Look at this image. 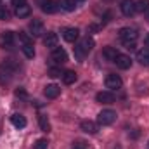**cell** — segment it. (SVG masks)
I'll use <instances>...</instances> for the list:
<instances>
[{
	"instance_id": "obj_27",
	"label": "cell",
	"mask_w": 149,
	"mask_h": 149,
	"mask_svg": "<svg viewBox=\"0 0 149 149\" xmlns=\"http://www.w3.org/2000/svg\"><path fill=\"white\" fill-rule=\"evenodd\" d=\"M47 148H49L47 139H38L37 142H35V149H47Z\"/></svg>"
},
{
	"instance_id": "obj_35",
	"label": "cell",
	"mask_w": 149,
	"mask_h": 149,
	"mask_svg": "<svg viewBox=\"0 0 149 149\" xmlns=\"http://www.w3.org/2000/svg\"><path fill=\"white\" fill-rule=\"evenodd\" d=\"M74 2H85V0H74Z\"/></svg>"
},
{
	"instance_id": "obj_6",
	"label": "cell",
	"mask_w": 149,
	"mask_h": 149,
	"mask_svg": "<svg viewBox=\"0 0 149 149\" xmlns=\"http://www.w3.org/2000/svg\"><path fill=\"white\" fill-rule=\"evenodd\" d=\"M80 128H81L85 134H90V135H94V134L99 132V125H97L95 121H92V120H83V121L80 123Z\"/></svg>"
},
{
	"instance_id": "obj_34",
	"label": "cell",
	"mask_w": 149,
	"mask_h": 149,
	"mask_svg": "<svg viewBox=\"0 0 149 149\" xmlns=\"http://www.w3.org/2000/svg\"><path fill=\"white\" fill-rule=\"evenodd\" d=\"M144 43H146V45H148V47H149V33H148V35H146V38H144Z\"/></svg>"
},
{
	"instance_id": "obj_29",
	"label": "cell",
	"mask_w": 149,
	"mask_h": 149,
	"mask_svg": "<svg viewBox=\"0 0 149 149\" xmlns=\"http://www.w3.org/2000/svg\"><path fill=\"white\" fill-rule=\"evenodd\" d=\"M0 21H9V10L5 7H0Z\"/></svg>"
},
{
	"instance_id": "obj_10",
	"label": "cell",
	"mask_w": 149,
	"mask_h": 149,
	"mask_svg": "<svg viewBox=\"0 0 149 149\" xmlns=\"http://www.w3.org/2000/svg\"><path fill=\"white\" fill-rule=\"evenodd\" d=\"M30 31H31V37H40L45 33V28H43V23L40 19H33L30 23Z\"/></svg>"
},
{
	"instance_id": "obj_23",
	"label": "cell",
	"mask_w": 149,
	"mask_h": 149,
	"mask_svg": "<svg viewBox=\"0 0 149 149\" xmlns=\"http://www.w3.org/2000/svg\"><path fill=\"white\" fill-rule=\"evenodd\" d=\"M148 10H149V0H137L135 12H148Z\"/></svg>"
},
{
	"instance_id": "obj_31",
	"label": "cell",
	"mask_w": 149,
	"mask_h": 149,
	"mask_svg": "<svg viewBox=\"0 0 149 149\" xmlns=\"http://www.w3.org/2000/svg\"><path fill=\"white\" fill-rule=\"evenodd\" d=\"M97 30H99L97 24H90V26H88V31H90V33H92V31H97Z\"/></svg>"
},
{
	"instance_id": "obj_5",
	"label": "cell",
	"mask_w": 149,
	"mask_h": 149,
	"mask_svg": "<svg viewBox=\"0 0 149 149\" xmlns=\"http://www.w3.org/2000/svg\"><path fill=\"white\" fill-rule=\"evenodd\" d=\"M121 85H123V81H121V78L118 74L111 73L106 76V87L109 90H118V88H121Z\"/></svg>"
},
{
	"instance_id": "obj_16",
	"label": "cell",
	"mask_w": 149,
	"mask_h": 149,
	"mask_svg": "<svg viewBox=\"0 0 149 149\" xmlns=\"http://www.w3.org/2000/svg\"><path fill=\"white\" fill-rule=\"evenodd\" d=\"M10 123H12L16 128H24V127H26V118H24L23 114H19V113H14V114L10 116Z\"/></svg>"
},
{
	"instance_id": "obj_26",
	"label": "cell",
	"mask_w": 149,
	"mask_h": 149,
	"mask_svg": "<svg viewBox=\"0 0 149 149\" xmlns=\"http://www.w3.org/2000/svg\"><path fill=\"white\" fill-rule=\"evenodd\" d=\"M19 40L23 42V45H33V37L28 35V33H24V31L19 33Z\"/></svg>"
},
{
	"instance_id": "obj_32",
	"label": "cell",
	"mask_w": 149,
	"mask_h": 149,
	"mask_svg": "<svg viewBox=\"0 0 149 149\" xmlns=\"http://www.w3.org/2000/svg\"><path fill=\"white\" fill-rule=\"evenodd\" d=\"M125 47H127L128 50H135V43H125Z\"/></svg>"
},
{
	"instance_id": "obj_14",
	"label": "cell",
	"mask_w": 149,
	"mask_h": 149,
	"mask_svg": "<svg viewBox=\"0 0 149 149\" xmlns=\"http://www.w3.org/2000/svg\"><path fill=\"white\" fill-rule=\"evenodd\" d=\"M78 37H80V30H78V28H66V30L63 31V38H64L66 42L74 43V42L78 40Z\"/></svg>"
},
{
	"instance_id": "obj_20",
	"label": "cell",
	"mask_w": 149,
	"mask_h": 149,
	"mask_svg": "<svg viewBox=\"0 0 149 149\" xmlns=\"http://www.w3.org/2000/svg\"><path fill=\"white\" fill-rule=\"evenodd\" d=\"M137 61L144 66H149V49H142L137 52Z\"/></svg>"
},
{
	"instance_id": "obj_17",
	"label": "cell",
	"mask_w": 149,
	"mask_h": 149,
	"mask_svg": "<svg viewBox=\"0 0 149 149\" xmlns=\"http://www.w3.org/2000/svg\"><path fill=\"white\" fill-rule=\"evenodd\" d=\"M14 43V33L12 31H3L0 35V45L5 49V47H10Z\"/></svg>"
},
{
	"instance_id": "obj_18",
	"label": "cell",
	"mask_w": 149,
	"mask_h": 149,
	"mask_svg": "<svg viewBox=\"0 0 149 149\" xmlns=\"http://www.w3.org/2000/svg\"><path fill=\"white\" fill-rule=\"evenodd\" d=\"M30 14H31V7L28 3H21V5L16 7V16L17 17H28Z\"/></svg>"
},
{
	"instance_id": "obj_25",
	"label": "cell",
	"mask_w": 149,
	"mask_h": 149,
	"mask_svg": "<svg viewBox=\"0 0 149 149\" xmlns=\"http://www.w3.org/2000/svg\"><path fill=\"white\" fill-rule=\"evenodd\" d=\"M21 50H23V54H24L28 59H33V57H35V49H33V45H23Z\"/></svg>"
},
{
	"instance_id": "obj_19",
	"label": "cell",
	"mask_w": 149,
	"mask_h": 149,
	"mask_svg": "<svg viewBox=\"0 0 149 149\" xmlns=\"http://www.w3.org/2000/svg\"><path fill=\"white\" fill-rule=\"evenodd\" d=\"M118 54H120V52H118L114 47H106V49L102 50V56H104L108 61H113V63H114V59L118 57Z\"/></svg>"
},
{
	"instance_id": "obj_11",
	"label": "cell",
	"mask_w": 149,
	"mask_h": 149,
	"mask_svg": "<svg viewBox=\"0 0 149 149\" xmlns=\"http://www.w3.org/2000/svg\"><path fill=\"white\" fill-rule=\"evenodd\" d=\"M52 59H54L57 64H63V63H66V61H68V54H66V50H64V49L56 47V49H52Z\"/></svg>"
},
{
	"instance_id": "obj_1",
	"label": "cell",
	"mask_w": 149,
	"mask_h": 149,
	"mask_svg": "<svg viewBox=\"0 0 149 149\" xmlns=\"http://www.w3.org/2000/svg\"><path fill=\"white\" fill-rule=\"evenodd\" d=\"M92 49H94V38H90V37L83 38L80 43L74 45V57H76L78 61H83L85 56H87Z\"/></svg>"
},
{
	"instance_id": "obj_8",
	"label": "cell",
	"mask_w": 149,
	"mask_h": 149,
	"mask_svg": "<svg viewBox=\"0 0 149 149\" xmlns=\"http://www.w3.org/2000/svg\"><path fill=\"white\" fill-rule=\"evenodd\" d=\"M114 63H116V66L120 70H128L132 66V57L127 56V54H118V57L114 59Z\"/></svg>"
},
{
	"instance_id": "obj_9",
	"label": "cell",
	"mask_w": 149,
	"mask_h": 149,
	"mask_svg": "<svg viewBox=\"0 0 149 149\" xmlns=\"http://www.w3.org/2000/svg\"><path fill=\"white\" fill-rule=\"evenodd\" d=\"M95 99L101 104H113L114 102V94H113L111 90H102V92H99L95 95Z\"/></svg>"
},
{
	"instance_id": "obj_37",
	"label": "cell",
	"mask_w": 149,
	"mask_h": 149,
	"mask_svg": "<svg viewBox=\"0 0 149 149\" xmlns=\"http://www.w3.org/2000/svg\"><path fill=\"white\" fill-rule=\"evenodd\" d=\"M74 149H83V148H74Z\"/></svg>"
},
{
	"instance_id": "obj_28",
	"label": "cell",
	"mask_w": 149,
	"mask_h": 149,
	"mask_svg": "<svg viewBox=\"0 0 149 149\" xmlns=\"http://www.w3.org/2000/svg\"><path fill=\"white\" fill-rule=\"evenodd\" d=\"M49 76H52V78H57V76H63V71H61L59 68H50V70H49Z\"/></svg>"
},
{
	"instance_id": "obj_36",
	"label": "cell",
	"mask_w": 149,
	"mask_h": 149,
	"mask_svg": "<svg viewBox=\"0 0 149 149\" xmlns=\"http://www.w3.org/2000/svg\"><path fill=\"white\" fill-rule=\"evenodd\" d=\"M148 21H149V10H148Z\"/></svg>"
},
{
	"instance_id": "obj_15",
	"label": "cell",
	"mask_w": 149,
	"mask_h": 149,
	"mask_svg": "<svg viewBox=\"0 0 149 149\" xmlns=\"http://www.w3.org/2000/svg\"><path fill=\"white\" fill-rule=\"evenodd\" d=\"M57 42H59V37H57L56 33H52V31H49V33L43 37V43H45V47H49V49H56V47H57Z\"/></svg>"
},
{
	"instance_id": "obj_3",
	"label": "cell",
	"mask_w": 149,
	"mask_h": 149,
	"mask_svg": "<svg viewBox=\"0 0 149 149\" xmlns=\"http://www.w3.org/2000/svg\"><path fill=\"white\" fill-rule=\"evenodd\" d=\"M114 120H116V111H113V109H102L97 114V123L102 127H108V125L114 123Z\"/></svg>"
},
{
	"instance_id": "obj_12",
	"label": "cell",
	"mask_w": 149,
	"mask_h": 149,
	"mask_svg": "<svg viewBox=\"0 0 149 149\" xmlns=\"http://www.w3.org/2000/svg\"><path fill=\"white\" fill-rule=\"evenodd\" d=\"M43 94H45L47 99H56V97H59V94H61V87H57L56 83H50V85H47V87L43 88Z\"/></svg>"
},
{
	"instance_id": "obj_13",
	"label": "cell",
	"mask_w": 149,
	"mask_h": 149,
	"mask_svg": "<svg viewBox=\"0 0 149 149\" xmlns=\"http://www.w3.org/2000/svg\"><path fill=\"white\" fill-rule=\"evenodd\" d=\"M120 9H121L123 16H134L135 14V2L134 0H123Z\"/></svg>"
},
{
	"instance_id": "obj_24",
	"label": "cell",
	"mask_w": 149,
	"mask_h": 149,
	"mask_svg": "<svg viewBox=\"0 0 149 149\" xmlns=\"http://www.w3.org/2000/svg\"><path fill=\"white\" fill-rule=\"evenodd\" d=\"M59 5H61V9H64V10H68V12H71L74 10V0H59Z\"/></svg>"
},
{
	"instance_id": "obj_38",
	"label": "cell",
	"mask_w": 149,
	"mask_h": 149,
	"mask_svg": "<svg viewBox=\"0 0 149 149\" xmlns=\"http://www.w3.org/2000/svg\"><path fill=\"white\" fill-rule=\"evenodd\" d=\"M148 149H149V144H148Z\"/></svg>"
},
{
	"instance_id": "obj_33",
	"label": "cell",
	"mask_w": 149,
	"mask_h": 149,
	"mask_svg": "<svg viewBox=\"0 0 149 149\" xmlns=\"http://www.w3.org/2000/svg\"><path fill=\"white\" fill-rule=\"evenodd\" d=\"M14 2V5L17 7V5H21V3H26V0H12Z\"/></svg>"
},
{
	"instance_id": "obj_4",
	"label": "cell",
	"mask_w": 149,
	"mask_h": 149,
	"mask_svg": "<svg viewBox=\"0 0 149 149\" xmlns=\"http://www.w3.org/2000/svg\"><path fill=\"white\" fill-rule=\"evenodd\" d=\"M118 37L121 38L125 43H134L137 40V37H139V33H137L135 28H121L120 33H118Z\"/></svg>"
},
{
	"instance_id": "obj_22",
	"label": "cell",
	"mask_w": 149,
	"mask_h": 149,
	"mask_svg": "<svg viewBox=\"0 0 149 149\" xmlns=\"http://www.w3.org/2000/svg\"><path fill=\"white\" fill-rule=\"evenodd\" d=\"M63 81H64L66 85H71V83H74V81H76V73H74V71H71V70L64 71V73H63Z\"/></svg>"
},
{
	"instance_id": "obj_7",
	"label": "cell",
	"mask_w": 149,
	"mask_h": 149,
	"mask_svg": "<svg viewBox=\"0 0 149 149\" xmlns=\"http://www.w3.org/2000/svg\"><path fill=\"white\" fill-rule=\"evenodd\" d=\"M59 2H56V0H43L42 2V10L45 12V14H56L57 10H59Z\"/></svg>"
},
{
	"instance_id": "obj_2",
	"label": "cell",
	"mask_w": 149,
	"mask_h": 149,
	"mask_svg": "<svg viewBox=\"0 0 149 149\" xmlns=\"http://www.w3.org/2000/svg\"><path fill=\"white\" fill-rule=\"evenodd\" d=\"M14 76V66L10 63H3L0 64V83L2 85H7Z\"/></svg>"
},
{
	"instance_id": "obj_30",
	"label": "cell",
	"mask_w": 149,
	"mask_h": 149,
	"mask_svg": "<svg viewBox=\"0 0 149 149\" xmlns=\"http://www.w3.org/2000/svg\"><path fill=\"white\" fill-rule=\"evenodd\" d=\"M14 94H16V97H26V95H28V94H26V90H24V88H21V87H19Z\"/></svg>"
},
{
	"instance_id": "obj_21",
	"label": "cell",
	"mask_w": 149,
	"mask_h": 149,
	"mask_svg": "<svg viewBox=\"0 0 149 149\" xmlns=\"http://www.w3.org/2000/svg\"><path fill=\"white\" fill-rule=\"evenodd\" d=\"M38 125H40V130H42V132H45V134L50 132V123H49V118H47V116L40 114V116H38Z\"/></svg>"
}]
</instances>
